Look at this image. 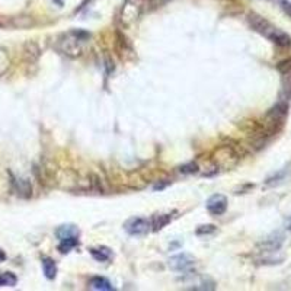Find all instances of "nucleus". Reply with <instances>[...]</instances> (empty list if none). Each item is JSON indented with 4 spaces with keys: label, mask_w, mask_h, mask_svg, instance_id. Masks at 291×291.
<instances>
[{
    "label": "nucleus",
    "mask_w": 291,
    "mask_h": 291,
    "mask_svg": "<svg viewBox=\"0 0 291 291\" xmlns=\"http://www.w3.org/2000/svg\"><path fill=\"white\" fill-rule=\"evenodd\" d=\"M247 22H249V25H250V28L253 31H256L258 34L263 35L265 38H268L274 44H276L279 47H291V37L287 35L279 28L274 27L269 21H266L260 15L249 14L247 15Z\"/></svg>",
    "instance_id": "obj_1"
},
{
    "label": "nucleus",
    "mask_w": 291,
    "mask_h": 291,
    "mask_svg": "<svg viewBox=\"0 0 291 291\" xmlns=\"http://www.w3.org/2000/svg\"><path fill=\"white\" fill-rule=\"evenodd\" d=\"M89 37L91 35L82 30H75L67 34H63L57 41V50L69 57H77L83 53Z\"/></svg>",
    "instance_id": "obj_2"
},
{
    "label": "nucleus",
    "mask_w": 291,
    "mask_h": 291,
    "mask_svg": "<svg viewBox=\"0 0 291 291\" xmlns=\"http://www.w3.org/2000/svg\"><path fill=\"white\" fill-rule=\"evenodd\" d=\"M144 0H127L121 9V21L124 25L133 24L143 12Z\"/></svg>",
    "instance_id": "obj_3"
},
{
    "label": "nucleus",
    "mask_w": 291,
    "mask_h": 291,
    "mask_svg": "<svg viewBox=\"0 0 291 291\" xmlns=\"http://www.w3.org/2000/svg\"><path fill=\"white\" fill-rule=\"evenodd\" d=\"M150 227H152V223L143 217H133L124 224L125 231L131 236H144L149 233Z\"/></svg>",
    "instance_id": "obj_4"
},
{
    "label": "nucleus",
    "mask_w": 291,
    "mask_h": 291,
    "mask_svg": "<svg viewBox=\"0 0 291 291\" xmlns=\"http://www.w3.org/2000/svg\"><path fill=\"white\" fill-rule=\"evenodd\" d=\"M168 265L170 269L173 271H178V272H186L189 271L194 265H195V259L188 255V253H179V255H175L172 256L169 260H168Z\"/></svg>",
    "instance_id": "obj_5"
},
{
    "label": "nucleus",
    "mask_w": 291,
    "mask_h": 291,
    "mask_svg": "<svg viewBox=\"0 0 291 291\" xmlns=\"http://www.w3.org/2000/svg\"><path fill=\"white\" fill-rule=\"evenodd\" d=\"M207 210L213 215H221L227 210V198L221 194H214L207 201Z\"/></svg>",
    "instance_id": "obj_6"
},
{
    "label": "nucleus",
    "mask_w": 291,
    "mask_h": 291,
    "mask_svg": "<svg viewBox=\"0 0 291 291\" xmlns=\"http://www.w3.org/2000/svg\"><path fill=\"white\" fill-rule=\"evenodd\" d=\"M91 255L98 260V262H108L112 259V250L107 246H101V247H92Z\"/></svg>",
    "instance_id": "obj_7"
},
{
    "label": "nucleus",
    "mask_w": 291,
    "mask_h": 291,
    "mask_svg": "<svg viewBox=\"0 0 291 291\" xmlns=\"http://www.w3.org/2000/svg\"><path fill=\"white\" fill-rule=\"evenodd\" d=\"M89 287L93 290H102V291H112L115 290V287L104 276H93L89 281Z\"/></svg>",
    "instance_id": "obj_8"
},
{
    "label": "nucleus",
    "mask_w": 291,
    "mask_h": 291,
    "mask_svg": "<svg viewBox=\"0 0 291 291\" xmlns=\"http://www.w3.org/2000/svg\"><path fill=\"white\" fill-rule=\"evenodd\" d=\"M41 262H43V271H44L46 276L48 279H54L56 275H57V265H56V262L51 258H48V256H44Z\"/></svg>",
    "instance_id": "obj_9"
},
{
    "label": "nucleus",
    "mask_w": 291,
    "mask_h": 291,
    "mask_svg": "<svg viewBox=\"0 0 291 291\" xmlns=\"http://www.w3.org/2000/svg\"><path fill=\"white\" fill-rule=\"evenodd\" d=\"M57 237L61 239H67V237H73V236H79V229L73 224H66V226H60L56 230Z\"/></svg>",
    "instance_id": "obj_10"
},
{
    "label": "nucleus",
    "mask_w": 291,
    "mask_h": 291,
    "mask_svg": "<svg viewBox=\"0 0 291 291\" xmlns=\"http://www.w3.org/2000/svg\"><path fill=\"white\" fill-rule=\"evenodd\" d=\"M76 246H79V239L77 236H73V237H67V239H61L60 240V245H59V250L61 253H69L72 249H75Z\"/></svg>",
    "instance_id": "obj_11"
},
{
    "label": "nucleus",
    "mask_w": 291,
    "mask_h": 291,
    "mask_svg": "<svg viewBox=\"0 0 291 291\" xmlns=\"http://www.w3.org/2000/svg\"><path fill=\"white\" fill-rule=\"evenodd\" d=\"M170 220H172V217H170L169 214L156 215V217L153 218V221H152V227H153L154 231H159V230H162L166 224H169Z\"/></svg>",
    "instance_id": "obj_12"
},
{
    "label": "nucleus",
    "mask_w": 291,
    "mask_h": 291,
    "mask_svg": "<svg viewBox=\"0 0 291 291\" xmlns=\"http://www.w3.org/2000/svg\"><path fill=\"white\" fill-rule=\"evenodd\" d=\"M282 240H284V239H282L281 234H275V236L269 237L268 240H265V243H262V246H263V249H266V250H276L278 247H281Z\"/></svg>",
    "instance_id": "obj_13"
},
{
    "label": "nucleus",
    "mask_w": 291,
    "mask_h": 291,
    "mask_svg": "<svg viewBox=\"0 0 291 291\" xmlns=\"http://www.w3.org/2000/svg\"><path fill=\"white\" fill-rule=\"evenodd\" d=\"M18 278L12 272H0V287H14L16 285Z\"/></svg>",
    "instance_id": "obj_14"
},
{
    "label": "nucleus",
    "mask_w": 291,
    "mask_h": 291,
    "mask_svg": "<svg viewBox=\"0 0 291 291\" xmlns=\"http://www.w3.org/2000/svg\"><path fill=\"white\" fill-rule=\"evenodd\" d=\"M9 66H11V59L6 53V50L0 48V76L8 72Z\"/></svg>",
    "instance_id": "obj_15"
},
{
    "label": "nucleus",
    "mask_w": 291,
    "mask_h": 291,
    "mask_svg": "<svg viewBox=\"0 0 291 291\" xmlns=\"http://www.w3.org/2000/svg\"><path fill=\"white\" fill-rule=\"evenodd\" d=\"M16 186H18V192L22 195V197H30L31 192H32V186L28 181L25 179H18L16 181Z\"/></svg>",
    "instance_id": "obj_16"
},
{
    "label": "nucleus",
    "mask_w": 291,
    "mask_h": 291,
    "mask_svg": "<svg viewBox=\"0 0 291 291\" xmlns=\"http://www.w3.org/2000/svg\"><path fill=\"white\" fill-rule=\"evenodd\" d=\"M179 172L184 173V175H191V173H197L198 172V165L194 163V162H189V163H185L179 168Z\"/></svg>",
    "instance_id": "obj_17"
},
{
    "label": "nucleus",
    "mask_w": 291,
    "mask_h": 291,
    "mask_svg": "<svg viewBox=\"0 0 291 291\" xmlns=\"http://www.w3.org/2000/svg\"><path fill=\"white\" fill-rule=\"evenodd\" d=\"M214 231H215V226L214 224H204V226H199L195 233L198 236H207V234H213Z\"/></svg>",
    "instance_id": "obj_18"
},
{
    "label": "nucleus",
    "mask_w": 291,
    "mask_h": 291,
    "mask_svg": "<svg viewBox=\"0 0 291 291\" xmlns=\"http://www.w3.org/2000/svg\"><path fill=\"white\" fill-rule=\"evenodd\" d=\"M278 70H279L282 75L287 73V72H290V70H291V59H287V60L281 61V63L278 64Z\"/></svg>",
    "instance_id": "obj_19"
},
{
    "label": "nucleus",
    "mask_w": 291,
    "mask_h": 291,
    "mask_svg": "<svg viewBox=\"0 0 291 291\" xmlns=\"http://www.w3.org/2000/svg\"><path fill=\"white\" fill-rule=\"evenodd\" d=\"M282 8H284V11L291 16V3H288V2H282Z\"/></svg>",
    "instance_id": "obj_20"
},
{
    "label": "nucleus",
    "mask_w": 291,
    "mask_h": 291,
    "mask_svg": "<svg viewBox=\"0 0 291 291\" xmlns=\"http://www.w3.org/2000/svg\"><path fill=\"white\" fill-rule=\"evenodd\" d=\"M5 260H6V253L3 250H0V263L5 262Z\"/></svg>",
    "instance_id": "obj_21"
}]
</instances>
